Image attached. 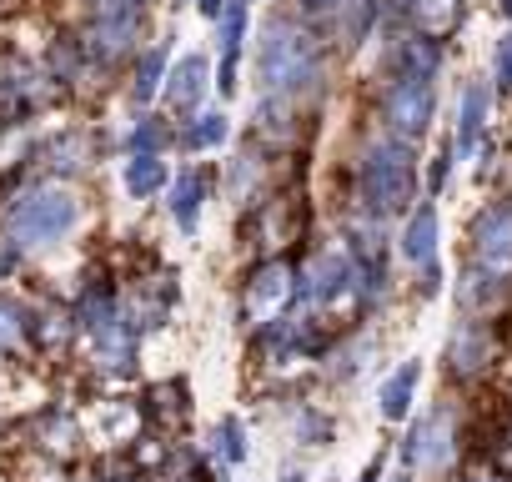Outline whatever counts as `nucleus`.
<instances>
[{
  "label": "nucleus",
  "mask_w": 512,
  "mask_h": 482,
  "mask_svg": "<svg viewBox=\"0 0 512 482\" xmlns=\"http://www.w3.org/2000/svg\"><path fill=\"white\" fill-rule=\"evenodd\" d=\"M292 297H302V282H297V272H292V262H267V267H256L251 277H246V292H241V317L251 322V327H267V322H277L287 307H292Z\"/></svg>",
  "instance_id": "20e7f679"
},
{
  "label": "nucleus",
  "mask_w": 512,
  "mask_h": 482,
  "mask_svg": "<svg viewBox=\"0 0 512 482\" xmlns=\"http://www.w3.org/2000/svg\"><path fill=\"white\" fill-rule=\"evenodd\" d=\"M141 417H146L151 427H176V422H186V387H181V382L151 387L146 402H141Z\"/></svg>",
  "instance_id": "f8f14e48"
},
{
  "label": "nucleus",
  "mask_w": 512,
  "mask_h": 482,
  "mask_svg": "<svg viewBox=\"0 0 512 482\" xmlns=\"http://www.w3.org/2000/svg\"><path fill=\"white\" fill-rule=\"evenodd\" d=\"M211 447H216V457H221V467H231V462H241V457H246V427H241V417H221V427H216V437H211Z\"/></svg>",
  "instance_id": "aec40b11"
},
{
  "label": "nucleus",
  "mask_w": 512,
  "mask_h": 482,
  "mask_svg": "<svg viewBox=\"0 0 512 482\" xmlns=\"http://www.w3.org/2000/svg\"><path fill=\"white\" fill-rule=\"evenodd\" d=\"M502 6H507V16H512V0H502Z\"/></svg>",
  "instance_id": "c85d7f7f"
},
{
  "label": "nucleus",
  "mask_w": 512,
  "mask_h": 482,
  "mask_svg": "<svg viewBox=\"0 0 512 482\" xmlns=\"http://www.w3.org/2000/svg\"><path fill=\"white\" fill-rule=\"evenodd\" d=\"M201 96H206V61L201 56H186L176 71H171V81H166V101H171V111H196L201 106Z\"/></svg>",
  "instance_id": "1a4fd4ad"
},
{
  "label": "nucleus",
  "mask_w": 512,
  "mask_h": 482,
  "mask_svg": "<svg viewBox=\"0 0 512 482\" xmlns=\"http://www.w3.org/2000/svg\"><path fill=\"white\" fill-rule=\"evenodd\" d=\"M36 442H41L51 457H71V452L81 447V432H76V422H71L66 412H56V407H51V412L36 422Z\"/></svg>",
  "instance_id": "4468645a"
},
{
  "label": "nucleus",
  "mask_w": 512,
  "mask_h": 482,
  "mask_svg": "<svg viewBox=\"0 0 512 482\" xmlns=\"http://www.w3.org/2000/svg\"><path fill=\"white\" fill-rule=\"evenodd\" d=\"M412 16L427 36H452L457 21H462V0H417Z\"/></svg>",
  "instance_id": "dca6fc26"
},
{
  "label": "nucleus",
  "mask_w": 512,
  "mask_h": 482,
  "mask_svg": "<svg viewBox=\"0 0 512 482\" xmlns=\"http://www.w3.org/2000/svg\"><path fill=\"white\" fill-rule=\"evenodd\" d=\"M392 482H412V477H407V472H402V477H392Z\"/></svg>",
  "instance_id": "cd10ccee"
},
{
  "label": "nucleus",
  "mask_w": 512,
  "mask_h": 482,
  "mask_svg": "<svg viewBox=\"0 0 512 482\" xmlns=\"http://www.w3.org/2000/svg\"><path fill=\"white\" fill-rule=\"evenodd\" d=\"M166 186V166L156 161V151H136L131 161H126V191L131 196H151V191H161Z\"/></svg>",
  "instance_id": "f3484780"
},
{
  "label": "nucleus",
  "mask_w": 512,
  "mask_h": 482,
  "mask_svg": "<svg viewBox=\"0 0 512 482\" xmlns=\"http://www.w3.org/2000/svg\"><path fill=\"white\" fill-rule=\"evenodd\" d=\"M226 131H231V126H226V116H221V111H206V116H196V121L186 126V136H181V141H186L191 151H206V146H221V141H226Z\"/></svg>",
  "instance_id": "6ab92c4d"
},
{
  "label": "nucleus",
  "mask_w": 512,
  "mask_h": 482,
  "mask_svg": "<svg viewBox=\"0 0 512 482\" xmlns=\"http://www.w3.org/2000/svg\"><path fill=\"white\" fill-rule=\"evenodd\" d=\"M492 357H497V337H492V327H482V322H462V327L452 332V342H447V367H452V377H477V372L492 367Z\"/></svg>",
  "instance_id": "0eeeda50"
},
{
  "label": "nucleus",
  "mask_w": 512,
  "mask_h": 482,
  "mask_svg": "<svg viewBox=\"0 0 512 482\" xmlns=\"http://www.w3.org/2000/svg\"><path fill=\"white\" fill-rule=\"evenodd\" d=\"M131 146H136V151H156V146H161V126H156L151 116H141V126L131 131Z\"/></svg>",
  "instance_id": "5701e85b"
},
{
  "label": "nucleus",
  "mask_w": 512,
  "mask_h": 482,
  "mask_svg": "<svg viewBox=\"0 0 512 482\" xmlns=\"http://www.w3.org/2000/svg\"><path fill=\"white\" fill-rule=\"evenodd\" d=\"M201 201H206V181H201L196 171H181V181L171 186V216H176L181 231H196V221H201Z\"/></svg>",
  "instance_id": "ddd939ff"
},
{
  "label": "nucleus",
  "mask_w": 512,
  "mask_h": 482,
  "mask_svg": "<svg viewBox=\"0 0 512 482\" xmlns=\"http://www.w3.org/2000/svg\"><path fill=\"white\" fill-rule=\"evenodd\" d=\"M412 191V156L397 141H372L362 156V201L372 211H397Z\"/></svg>",
  "instance_id": "7ed1b4c3"
},
{
  "label": "nucleus",
  "mask_w": 512,
  "mask_h": 482,
  "mask_svg": "<svg viewBox=\"0 0 512 482\" xmlns=\"http://www.w3.org/2000/svg\"><path fill=\"white\" fill-rule=\"evenodd\" d=\"M497 76H502V86H512V36H507L502 51H497Z\"/></svg>",
  "instance_id": "b1692460"
},
{
  "label": "nucleus",
  "mask_w": 512,
  "mask_h": 482,
  "mask_svg": "<svg viewBox=\"0 0 512 482\" xmlns=\"http://www.w3.org/2000/svg\"><path fill=\"white\" fill-rule=\"evenodd\" d=\"M31 317H26V307L21 302H11V297H0V352H11V347H21V337H31Z\"/></svg>",
  "instance_id": "a211bd4d"
},
{
  "label": "nucleus",
  "mask_w": 512,
  "mask_h": 482,
  "mask_svg": "<svg viewBox=\"0 0 512 482\" xmlns=\"http://www.w3.org/2000/svg\"><path fill=\"white\" fill-rule=\"evenodd\" d=\"M417 377H422V362H402V367L382 382V417H387V422H402V417L412 412Z\"/></svg>",
  "instance_id": "9b49d317"
},
{
  "label": "nucleus",
  "mask_w": 512,
  "mask_h": 482,
  "mask_svg": "<svg viewBox=\"0 0 512 482\" xmlns=\"http://www.w3.org/2000/svg\"><path fill=\"white\" fill-rule=\"evenodd\" d=\"M467 482H482V477H467Z\"/></svg>",
  "instance_id": "c756f323"
},
{
  "label": "nucleus",
  "mask_w": 512,
  "mask_h": 482,
  "mask_svg": "<svg viewBox=\"0 0 512 482\" xmlns=\"http://www.w3.org/2000/svg\"><path fill=\"white\" fill-rule=\"evenodd\" d=\"M472 241H477V272L507 282L512 277V206L482 211L472 226Z\"/></svg>",
  "instance_id": "423d86ee"
},
{
  "label": "nucleus",
  "mask_w": 512,
  "mask_h": 482,
  "mask_svg": "<svg viewBox=\"0 0 512 482\" xmlns=\"http://www.w3.org/2000/svg\"><path fill=\"white\" fill-rule=\"evenodd\" d=\"M482 111H487V91L472 86L467 101H462V126H457V146H462V151L477 141V131H482Z\"/></svg>",
  "instance_id": "4be33fe9"
},
{
  "label": "nucleus",
  "mask_w": 512,
  "mask_h": 482,
  "mask_svg": "<svg viewBox=\"0 0 512 482\" xmlns=\"http://www.w3.org/2000/svg\"><path fill=\"white\" fill-rule=\"evenodd\" d=\"M161 76H166V46H151L141 56V66H136V101H151L156 86H161Z\"/></svg>",
  "instance_id": "412c9836"
},
{
  "label": "nucleus",
  "mask_w": 512,
  "mask_h": 482,
  "mask_svg": "<svg viewBox=\"0 0 512 482\" xmlns=\"http://www.w3.org/2000/svg\"><path fill=\"white\" fill-rule=\"evenodd\" d=\"M256 71H262L267 101H292V96H302V86H317V76H322L317 41L302 26H292V21H272L262 31V56H256Z\"/></svg>",
  "instance_id": "f257e3e1"
},
{
  "label": "nucleus",
  "mask_w": 512,
  "mask_h": 482,
  "mask_svg": "<svg viewBox=\"0 0 512 482\" xmlns=\"http://www.w3.org/2000/svg\"><path fill=\"white\" fill-rule=\"evenodd\" d=\"M402 252H407L417 267H432V252H437V211H432V206H422V211L412 216V226H407V236H402Z\"/></svg>",
  "instance_id": "2eb2a0df"
},
{
  "label": "nucleus",
  "mask_w": 512,
  "mask_h": 482,
  "mask_svg": "<svg viewBox=\"0 0 512 482\" xmlns=\"http://www.w3.org/2000/svg\"><path fill=\"white\" fill-rule=\"evenodd\" d=\"M241 36H246V0H231L221 11V96L236 86V56H241Z\"/></svg>",
  "instance_id": "9d476101"
},
{
  "label": "nucleus",
  "mask_w": 512,
  "mask_h": 482,
  "mask_svg": "<svg viewBox=\"0 0 512 482\" xmlns=\"http://www.w3.org/2000/svg\"><path fill=\"white\" fill-rule=\"evenodd\" d=\"M382 467H387V457H372V462L362 467V477H357V482H382Z\"/></svg>",
  "instance_id": "393cba45"
},
{
  "label": "nucleus",
  "mask_w": 512,
  "mask_h": 482,
  "mask_svg": "<svg viewBox=\"0 0 512 482\" xmlns=\"http://www.w3.org/2000/svg\"><path fill=\"white\" fill-rule=\"evenodd\" d=\"M226 6H231V0H201V11H206L211 21H221V11H226Z\"/></svg>",
  "instance_id": "a878e982"
},
{
  "label": "nucleus",
  "mask_w": 512,
  "mask_h": 482,
  "mask_svg": "<svg viewBox=\"0 0 512 482\" xmlns=\"http://www.w3.org/2000/svg\"><path fill=\"white\" fill-rule=\"evenodd\" d=\"M282 482H307V477H302L297 467H287V472H282Z\"/></svg>",
  "instance_id": "bb28decb"
},
{
  "label": "nucleus",
  "mask_w": 512,
  "mask_h": 482,
  "mask_svg": "<svg viewBox=\"0 0 512 482\" xmlns=\"http://www.w3.org/2000/svg\"><path fill=\"white\" fill-rule=\"evenodd\" d=\"M457 452V422H452V407H432L422 422H412L407 442H402V462L407 467H447Z\"/></svg>",
  "instance_id": "39448f33"
},
{
  "label": "nucleus",
  "mask_w": 512,
  "mask_h": 482,
  "mask_svg": "<svg viewBox=\"0 0 512 482\" xmlns=\"http://www.w3.org/2000/svg\"><path fill=\"white\" fill-rule=\"evenodd\" d=\"M76 216H81V201L66 186L46 181V186H31V191L16 196V206L6 211V236H11L16 252L51 247V241H61L76 226Z\"/></svg>",
  "instance_id": "f03ea898"
},
{
  "label": "nucleus",
  "mask_w": 512,
  "mask_h": 482,
  "mask_svg": "<svg viewBox=\"0 0 512 482\" xmlns=\"http://www.w3.org/2000/svg\"><path fill=\"white\" fill-rule=\"evenodd\" d=\"M427 116H432L427 76H402V81L387 91V121H392L402 136H417V131H427Z\"/></svg>",
  "instance_id": "6e6552de"
}]
</instances>
